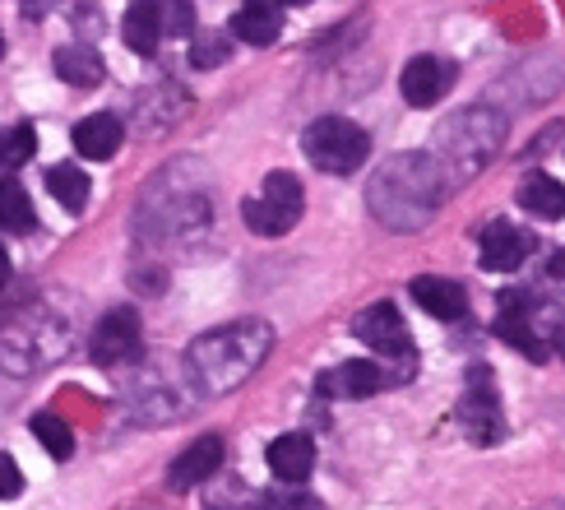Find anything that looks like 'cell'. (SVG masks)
I'll return each mask as SVG.
<instances>
[{"label": "cell", "mask_w": 565, "mask_h": 510, "mask_svg": "<svg viewBox=\"0 0 565 510\" xmlns=\"http://www.w3.org/2000/svg\"><path fill=\"white\" fill-rule=\"evenodd\" d=\"M209 223H214V191H209V177L195 158L168 162L135 204V237L153 246L195 242L209 232Z\"/></svg>", "instance_id": "cell-1"}, {"label": "cell", "mask_w": 565, "mask_h": 510, "mask_svg": "<svg viewBox=\"0 0 565 510\" xmlns=\"http://www.w3.org/2000/svg\"><path fill=\"white\" fill-rule=\"evenodd\" d=\"M445 195H450V181H445L440 162L422 149L385 158L366 181L371 219L390 232H422L440 214Z\"/></svg>", "instance_id": "cell-2"}, {"label": "cell", "mask_w": 565, "mask_h": 510, "mask_svg": "<svg viewBox=\"0 0 565 510\" xmlns=\"http://www.w3.org/2000/svg\"><path fill=\"white\" fill-rule=\"evenodd\" d=\"M269 353H274V325L260 316H242L200 334L185 348V376H191L200 394L218 400V394L242 390L265 366Z\"/></svg>", "instance_id": "cell-3"}, {"label": "cell", "mask_w": 565, "mask_h": 510, "mask_svg": "<svg viewBox=\"0 0 565 510\" xmlns=\"http://www.w3.org/2000/svg\"><path fill=\"white\" fill-rule=\"evenodd\" d=\"M505 135H510V116L497 103H473L445 116L427 153L440 162V172L455 191V185H468L478 172L491 168V158L505 149Z\"/></svg>", "instance_id": "cell-4"}, {"label": "cell", "mask_w": 565, "mask_h": 510, "mask_svg": "<svg viewBox=\"0 0 565 510\" xmlns=\"http://www.w3.org/2000/svg\"><path fill=\"white\" fill-rule=\"evenodd\" d=\"M65 353H70V330L65 320H52V316L14 320L0 334V371L6 376H33V371L56 366Z\"/></svg>", "instance_id": "cell-5"}, {"label": "cell", "mask_w": 565, "mask_h": 510, "mask_svg": "<svg viewBox=\"0 0 565 510\" xmlns=\"http://www.w3.org/2000/svg\"><path fill=\"white\" fill-rule=\"evenodd\" d=\"M301 153L311 158V168L329 177H348L371 158V135L358 121H348V116H320V121L306 126Z\"/></svg>", "instance_id": "cell-6"}, {"label": "cell", "mask_w": 565, "mask_h": 510, "mask_svg": "<svg viewBox=\"0 0 565 510\" xmlns=\"http://www.w3.org/2000/svg\"><path fill=\"white\" fill-rule=\"evenodd\" d=\"M301 204H306V191L292 172H269L260 195H250L242 204V219L250 232H260V237H282V232H292L297 219H301Z\"/></svg>", "instance_id": "cell-7"}, {"label": "cell", "mask_w": 565, "mask_h": 510, "mask_svg": "<svg viewBox=\"0 0 565 510\" xmlns=\"http://www.w3.org/2000/svg\"><path fill=\"white\" fill-rule=\"evenodd\" d=\"M459 427L473 446H497L505 440V413H501V394H497V381H491L487 366H473L468 371V390L459 400Z\"/></svg>", "instance_id": "cell-8"}, {"label": "cell", "mask_w": 565, "mask_h": 510, "mask_svg": "<svg viewBox=\"0 0 565 510\" xmlns=\"http://www.w3.org/2000/svg\"><path fill=\"white\" fill-rule=\"evenodd\" d=\"M352 334H358L371 353H381V358L398 362L404 371H413V334H408V325H404V316H398L394 301H375V307L358 311Z\"/></svg>", "instance_id": "cell-9"}, {"label": "cell", "mask_w": 565, "mask_h": 510, "mask_svg": "<svg viewBox=\"0 0 565 510\" xmlns=\"http://www.w3.org/2000/svg\"><path fill=\"white\" fill-rule=\"evenodd\" d=\"M139 353H145V325H139L135 311L116 307V311H107L98 325H93L88 358L98 366H121V362H135Z\"/></svg>", "instance_id": "cell-10"}, {"label": "cell", "mask_w": 565, "mask_h": 510, "mask_svg": "<svg viewBox=\"0 0 565 510\" xmlns=\"http://www.w3.org/2000/svg\"><path fill=\"white\" fill-rule=\"evenodd\" d=\"M537 237L529 227H514L510 219H491L482 227V237H478V255H482V269L491 274H514L529 255H533Z\"/></svg>", "instance_id": "cell-11"}, {"label": "cell", "mask_w": 565, "mask_h": 510, "mask_svg": "<svg viewBox=\"0 0 565 510\" xmlns=\"http://www.w3.org/2000/svg\"><path fill=\"white\" fill-rule=\"evenodd\" d=\"M459 79V65L445 61V56H413L398 75V93H404L408 107H436L445 93L455 88Z\"/></svg>", "instance_id": "cell-12"}, {"label": "cell", "mask_w": 565, "mask_h": 510, "mask_svg": "<svg viewBox=\"0 0 565 510\" xmlns=\"http://www.w3.org/2000/svg\"><path fill=\"white\" fill-rule=\"evenodd\" d=\"M385 385H390V376L366 358L339 362L320 376V394H329V400H371V394H381Z\"/></svg>", "instance_id": "cell-13"}, {"label": "cell", "mask_w": 565, "mask_h": 510, "mask_svg": "<svg viewBox=\"0 0 565 510\" xmlns=\"http://www.w3.org/2000/svg\"><path fill=\"white\" fill-rule=\"evenodd\" d=\"M218 464H223V436H200L191 440L177 459H172V469H168V487L172 492H191V487H200L204 478H214L218 474Z\"/></svg>", "instance_id": "cell-14"}, {"label": "cell", "mask_w": 565, "mask_h": 510, "mask_svg": "<svg viewBox=\"0 0 565 510\" xmlns=\"http://www.w3.org/2000/svg\"><path fill=\"white\" fill-rule=\"evenodd\" d=\"M408 293H413V301H417L422 311L445 320V325L468 316V293H463V284H455V278L422 274V278H413V284H408Z\"/></svg>", "instance_id": "cell-15"}, {"label": "cell", "mask_w": 565, "mask_h": 510, "mask_svg": "<svg viewBox=\"0 0 565 510\" xmlns=\"http://www.w3.org/2000/svg\"><path fill=\"white\" fill-rule=\"evenodd\" d=\"M265 459H269V469H274L278 482L297 487V482L311 478V469H316V440L306 436V432H288V436L269 440V455Z\"/></svg>", "instance_id": "cell-16"}, {"label": "cell", "mask_w": 565, "mask_h": 510, "mask_svg": "<svg viewBox=\"0 0 565 510\" xmlns=\"http://www.w3.org/2000/svg\"><path fill=\"white\" fill-rule=\"evenodd\" d=\"M70 139H75V149L84 153V158H93V162H103V158H111L116 149H121V139H126V126L116 121L111 111H93V116H84V121L70 130Z\"/></svg>", "instance_id": "cell-17"}, {"label": "cell", "mask_w": 565, "mask_h": 510, "mask_svg": "<svg viewBox=\"0 0 565 510\" xmlns=\"http://www.w3.org/2000/svg\"><path fill=\"white\" fill-rule=\"evenodd\" d=\"M278 33H282V6L255 0V6H242L237 14H232V38H242L250 46H269Z\"/></svg>", "instance_id": "cell-18"}, {"label": "cell", "mask_w": 565, "mask_h": 510, "mask_svg": "<svg viewBox=\"0 0 565 510\" xmlns=\"http://www.w3.org/2000/svg\"><path fill=\"white\" fill-rule=\"evenodd\" d=\"M520 204L529 209L533 219L556 223V219H565V185L556 177H547V172H529L524 185H520Z\"/></svg>", "instance_id": "cell-19"}, {"label": "cell", "mask_w": 565, "mask_h": 510, "mask_svg": "<svg viewBox=\"0 0 565 510\" xmlns=\"http://www.w3.org/2000/svg\"><path fill=\"white\" fill-rule=\"evenodd\" d=\"M121 33H126V46H130L135 56H153L158 42H162V6H145V0L130 6Z\"/></svg>", "instance_id": "cell-20"}, {"label": "cell", "mask_w": 565, "mask_h": 510, "mask_svg": "<svg viewBox=\"0 0 565 510\" xmlns=\"http://www.w3.org/2000/svg\"><path fill=\"white\" fill-rule=\"evenodd\" d=\"M52 70L75 88H93V84H103V75H107L103 56L93 52V46H61V52L52 56Z\"/></svg>", "instance_id": "cell-21"}, {"label": "cell", "mask_w": 565, "mask_h": 510, "mask_svg": "<svg viewBox=\"0 0 565 510\" xmlns=\"http://www.w3.org/2000/svg\"><path fill=\"white\" fill-rule=\"evenodd\" d=\"M529 320H533L537 339L547 343V353L556 348V353L565 358V297H561V293H552V297H529Z\"/></svg>", "instance_id": "cell-22"}, {"label": "cell", "mask_w": 565, "mask_h": 510, "mask_svg": "<svg viewBox=\"0 0 565 510\" xmlns=\"http://www.w3.org/2000/svg\"><path fill=\"white\" fill-rule=\"evenodd\" d=\"M46 191H52L70 209V214H84L93 185H88V172L70 168V162H56V168H46Z\"/></svg>", "instance_id": "cell-23"}, {"label": "cell", "mask_w": 565, "mask_h": 510, "mask_svg": "<svg viewBox=\"0 0 565 510\" xmlns=\"http://www.w3.org/2000/svg\"><path fill=\"white\" fill-rule=\"evenodd\" d=\"M0 227H6V232H19V237L38 227V214H33V204H29V191H23L14 177L0 181Z\"/></svg>", "instance_id": "cell-24"}, {"label": "cell", "mask_w": 565, "mask_h": 510, "mask_svg": "<svg viewBox=\"0 0 565 510\" xmlns=\"http://www.w3.org/2000/svg\"><path fill=\"white\" fill-rule=\"evenodd\" d=\"M38 153V135H33V126H6L0 130V168H23Z\"/></svg>", "instance_id": "cell-25"}, {"label": "cell", "mask_w": 565, "mask_h": 510, "mask_svg": "<svg viewBox=\"0 0 565 510\" xmlns=\"http://www.w3.org/2000/svg\"><path fill=\"white\" fill-rule=\"evenodd\" d=\"M33 436L42 440V450H52V459H70V455H75V436H70V427L61 423L56 413H38L33 417Z\"/></svg>", "instance_id": "cell-26"}, {"label": "cell", "mask_w": 565, "mask_h": 510, "mask_svg": "<svg viewBox=\"0 0 565 510\" xmlns=\"http://www.w3.org/2000/svg\"><path fill=\"white\" fill-rule=\"evenodd\" d=\"M260 506L265 510H324L311 492H297V487H278V492H265Z\"/></svg>", "instance_id": "cell-27"}, {"label": "cell", "mask_w": 565, "mask_h": 510, "mask_svg": "<svg viewBox=\"0 0 565 510\" xmlns=\"http://www.w3.org/2000/svg\"><path fill=\"white\" fill-rule=\"evenodd\" d=\"M191 61H195L200 70H209V65H223V61H227V38H214V33L195 38V46H191Z\"/></svg>", "instance_id": "cell-28"}, {"label": "cell", "mask_w": 565, "mask_h": 510, "mask_svg": "<svg viewBox=\"0 0 565 510\" xmlns=\"http://www.w3.org/2000/svg\"><path fill=\"white\" fill-rule=\"evenodd\" d=\"M195 29V6H162V33L185 38Z\"/></svg>", "instance_id": "cell-29"}, {"label": "cell", "mask_w": 565, "mask_h": 510, "mask_svg": "<svg viewBox=\"0 0 565 510\" xmlns=\"http://www.w3.org/2000/svg\"><path fill=\"white\" fill-rule=\"evenodd\" d=\"M23 492V474H19V464L10 455H0V501H10Z\"/></svg>", "instance_id": "cell-30"}, {"label": "cell", "mask_w": 565, "mask_h": 510, "mask_svg": "<svg viewBox=\"0 0 565 510\" xmlns=\"http://www.w3.org/2000/svg\"><path fill=\"white\" fill-rule=\"evenodd\" d=\"M10 284V255H6V246H0V288Z\"/></svg>", "instance_id": "cell-31"}, {"label": "cell", "mask_w": 565, "mask_h": 510, "mask_svg": "<svg viewBox=\"0 0 565 510\" xmlns=\"http://www.w3.org/2000/svg\"><path fill=\"white\" fill-rule=\"evenodd\" d=\"M0 56H6V33H0Z\"/></svg>", "instance_id": "cell-32"}, {"label": "cell", "mask_w": 565, "mask_h": 510, "mask_svg": "<svg viewBox=\"0 0 565 510\" xmlns=\"http://www.w3.org/2000/svg\"><path fill=\"white\" fill-rule=\"evenodd\" d=\"M543 510H565V506H543Z\"/></svg>", "instance_id": "cell-33"}]
</instances>
